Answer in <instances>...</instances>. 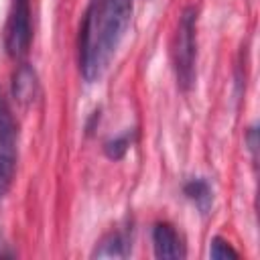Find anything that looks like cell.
I'll list each match as a JSON object with an SVG mask.
<instances>
[{
	"label": "cell",
	"instance_id": "5b68a950",
	"mask_svg": "<svg viewBox=\"0 0 260 260\" xmlns=\"http://www.w3.org/2000/svg\"><path fill=\"white\" fill-rule=\"evenodd\" d=\"M12 95L18 104L28 106L39 95V79L32 67L20 65L12 75Z\"/></svg>",
	"mask_w": 260,
	"mask_h": 260
},
{
	"label": "cell",
	"instance_id": "30bf717a",
	"mask_svg": "<svg viewBox=\"0 0 260 260\" xmlns=\"http://www.w3.org/2000/svg\"><path fill=\"white\" fill-rule=\"evenodd\" d=\"M12 175H14V154L0 150V197L8 191Z\"/></svg>",
	"mask_w": 260,
	"mask_h": 260
},
{
	"label": "cell",
	"instance_id": "277c9868",
	"mask_svg": "<svg viewBox=\"0 0 260 260\" xmlns=\"http://www.w3.org/2000/svg\"><path fill=\"white\" fill-rule=\"evenodd\" d=\"M152 248H154V256L162 260H177L185 256V246L181 236L167 221L156 223L152 228Z\"/></svg>",
	"mask_w": 260,
	"mask_h": 260
},
{
	"label": "cell",
	"instance_id": "9c48e42d",
	"mask_svg": "<svg viewBox=\"0 0 260 260\" xmlns=\"http://www.w3.org/2000/svg\"><path fill=\"white\" fill-rule=\"evenodd\" d=\"M130 144H132V132H124V134H120V136L108 140V142L104 144V150H106V154H108L110 158L118 160V158H122V156L126 154V150L130 148Z\"/></svg>",
	"mask_w": 260,
	"mask_h": 260
},
{
	"label": "cell",
	"instance_id": "52a82bcc",
	"mask_svg": "<svg viewBox=\"0 0 260 260\" xmlns=\"http://www.w3.org/2000/svg\"><path fill=\"white\" fill-rule=\"evenodd\" d=\"M183 191H185L187 199H191L201 213L209 211L211 201H213V193H211V187L205 179H191L189 183H185Z\"/></svg>",
	"mask_w": 260,
	"mask_h": 260
},
{
	"label": "cell",
	"instance_id": "7a4b0ae2",
	"mask_svg": "<svg viewBox=\"0 0 260 260\" xmlns=\"http://www.w3.org/2000/svg\"><path fill=\"white\" fill-rule=\"evenodd\" d=\"M195 30H197V8L187 6L179 16L177 32L173 41V65L181 89H189L195 81V57H197Z\"/></svg>",
	"mask_w": 260,
	"mask_h": 260
},
{
	"label": "cell",
	"instance_id": "8fae6325",
	"mask_svg": "<svg viewBox=\"0 0 260 260\" xmlns=\"http://www.w3.org/2000/svg\"><path fill=\"white\" fill-rule=\"evenodd\" d=\"M209 256H211L213 260H228V258L238 260V258H240V254L232 248V244H230V242H225V240H223V238H219V236L211 240Z\"/></svg>",
	"mask_w": 260,
	"mask_h": 260
},
{
	"label": "cell",
	"instance_id": "ba28073f",
	"mask_svg": "<svg viewBox=\"0 0 260 260\" xmlns=\"http://www.w3.org/2000/svg\"><path fill=\"white\" fill-rule=\"evenodd\" d=\"M16 142V122L4 102H0V150L14 154Z\"/></svg>",
	"mask_w": 260,
	"mask_h": 260
},
{
	"label": "cell",
	"instance_id": "6da1fadb",
	"mask_svg": "<svg viewBox=\"0 0 260 260\" xmlns=\"http://www.w3.org/2000/svg\"><path fill=\"white\" fill-rule=\"evenodd\" d=\"M132 20V0H91L79 30V69L87 83L98 81Z\"/></svg>",
	"mask_w": 260,
	"mask_h": 260
},
{
	"label": "cell",
	"instance_id": "8992f818",
	"mask_svg": "<svg viewBox=\"0 0 260 260\" xmlns=\"http://www.w3.org/2000/svg\"><path fill=\"white\" fill-rule=\"evenodd\" d=\"M130 254V238L126 232H110L100 246H95L93 250V258H124Z\"/></svg>",
	"mask_w": 260,
	"mask_h": 260
},
{
	"label": "cell",
	"instance_id": "3957f363",
	"mask_svg": "<svg viewBox=\"0 0 260 260\" xmlns=\"http://www.w3.org/2000/svg\"><path fill=\"white\" fill-rule=\"evenodd\" d=\"M30 4L28 0H10L8 20H6V51L12 59L26 55L30 47Z\"/></svg>",
	"mask_w": 260,
	"mask_h": 260
}]
</instances>
